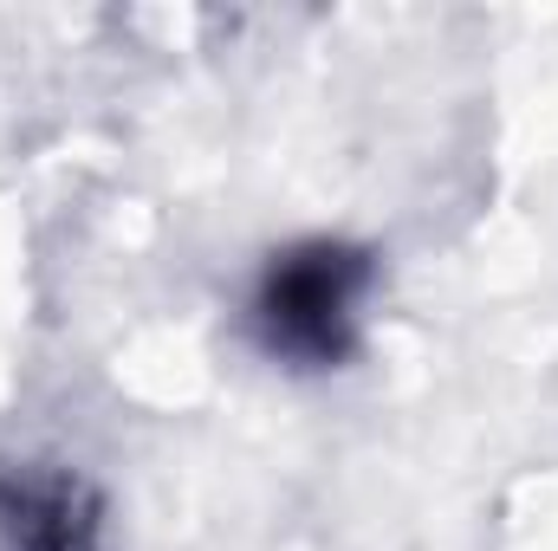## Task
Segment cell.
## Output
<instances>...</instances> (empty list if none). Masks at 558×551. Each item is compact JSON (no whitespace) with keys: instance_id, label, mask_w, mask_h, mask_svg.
<instances>
[{"instance_id":"cell-1","label":"cell","mask_w":558,"mask_h":551,"mask_svg":"<svg viewBox=\"0 0 558 551\" xmlns=\"http://www.w3.org/2000/svg\"><path fill=\"white\" fill-rule=\"evenodd\" d=\"M371 285H377V260L344 241H299L274 254L254 292L260 351L292 370H338L357 351Z\"/></svg>"},{"instance_id":"cell-2","label":"cell","mask_w":558,"mask_h":551,"mask_svg":"<svg viewBox=\"0 0 558 551\" xmlns=\"http://www.w3.org/2000/svg\"><path fill=\"white\" fill-rule=\"evenodd\" d=\"M0 532L13 551H98V500L72 474H0Z\"/></svg>"}]
</instances>
